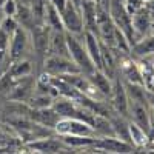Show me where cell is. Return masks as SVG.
<instances>
[{
	"label": "cell",
	"mask_w": 154,
	"mask_h": 154,
	"mask_svg": "<svg viewBox=\"0 0 154 154\" xmlns=\"http://www.w3.org/2000/svg\"><path fill=\"white\" fill-rule=\"evenodd\" d=\"M66 43H68V53H69V59L75 63V66L79 68V71L85 75H91L97 68L94 66V63L89 57L85 43L82 42L80 35H75L71 32H66Z\"/></svg>",
	"instance_id": "cell-1"
},
{
	"label": "cell",
	"mask_w": 154,
	"mask_h": 154,
	"mask_svg": "<svg viewBox=\"0 0 154 154\" xmlns=\"http://www.w3.org/2000/svg\"><path fill=\"white\" fill-rule=\"evenodd\" d=\"M109 17L112 23L116 25V28L120 32H123L130 45H133L137 40L134 34V28H133V19L130 12L125 9L122 0H111L109 2Z\"/></svg>",
	"instance_id": "cell-2"
},
{
	"label": "cell",
	"mask_w": 154,
	"mask_h": 154,
	"mask_svg": "<svg viewBox=\"0 0 154 154\" xmlns=\"http://www.w3.org/2000/svg\"><path fill=\"white\" fill-rule=\"evenodd\" d=\"M60 16H62V22H63V28H65L66 32H71L75 35H83L85 25H83L80 6L72 3L71 0H66L65 6L60 11Z\"/></svg>",
	"instance_id": "cell-3"
},
{
	"label": "cell",
	"mask_w": 154,
	"mask_h": 154,
	"mask_svg": "<svg viewBox=\"0 0 154 154\" xmlns=\"http://www.w3.org/2000/svg\"><path fill=\"white\" fill-rule=\"evenodd\" d=\"M54 131L59 136H97L89 123L72 117H60L54 126Z\"/></svg>",
	"instance_id": "cell-4"
},
{
	"label": "cell",
	"mask_w": 154,
	"mask_h": 154,
	"mask_svg": "<svg viewBox=\"0 0 154 154\" xmlns=\"http://www.w3.org/2000/svg\"><path fill=\"white\" fill-rule=\"evenodd\" d=\"M43 71L49 75H57V77L80 72L69 57H62L54 54H49L48 57L43 59Z\"/></svg>",
	"instance_id": "cell-5"
},
{
	"label": "cell",
	"mask_w": 154,
	"mask_h": 154,
	"mask_svg": "<svg viewBox=\"0 0 154 154\" xmlns=\"http://www.w3.org/2000/svg\"><path fill=\"white\" fill-rule=\"evenodd\" d=\"M29 42H31V35L28 29L17 26V29L12 32L9 40V63L25 59L29 48Z\"/></svg>",
	"instance_id": "cell-6"
},
{
	"label": "cell",
	"mask_w": 154,
	"mask_h": 154,
	"mask_svg": "<svg viewBox=\"0 0 154 154\" xmlns=\"http://www.w3.org/2000/svg\"><path fill=\"white\" fill-rule=\"evenodd\" d=\"M126 119L131 122L137 123L140 128L149 134L151 133V108L148 103H142V102H136L128 99V112Z\"/></svg>",
	"instance_id": "cell-7"
},
{
	"label": "cell",
	"mask_w": 154,
	"mask_h": 154,
	"mask_svg": "<svg viewBox=\"0 0 154 154\" xmlns=\"http://www.w3.org/2000/svg\"><path fill=\"white\" fill-rule=\"evenodd\" d=\"M97 151H105V152H131L134 146L125 140L116 137V136H100L96 139L93 146H89Z\"/></svg>",
	"instance_id": "cell-8"
},
{
	"label": "cell",
	"mask_w": 154,
	"mask_h": 154,
	"mask_svg": "<svg viewBox=\"0 0 154 154\" xmlns=\"http://www.w3.org/2000/svg\"><path fill=\"white\" fill-rule=\"evenodd\" d=\"M119 75L123 82L128 83H139L143 85V77H142V71L136 59L130 57H120L119 60Z\"/></svg>",
	"instance_id": "cell-9"
},
{
	"label": "cell",
	"mask_w": 154,
	"mask_h": 154,
	"mask_svg": "<svg viewBox=\"0 0 154 154\" xmlns=\"http://www.w3.org/2000/svg\"><path fill=\"white\" fill-rule=\"evenodd\" d=\"M111 103L114 111L125 116L126 117V112H128V94H126V89H125V83L120 79V75L117 74L114 77V83H112V93H111Z\"/></svg>",
	"instance_id": "cell-10"
},
{
	"label": "cell",
	"mask_w": 154,
	"mask_h": 154,
	"mask_svg": "<svg viewBox=\"0 0 154 154\" xmlns=\"http://www.w3.org/2000/svg\"><path fill=\"white\" fill-rule=\"evenodd\" d=\"M29 149H34L35 152H60L69 149L65 143H63L62 137H38L35 140H31L28 143Z\"/></svg>",
	"instance_id": "cell-11"
},
{
	"label": "cell",
	"mask_w": 154,
	"mask_h": 154,
	"mask_svg": "<svg viewBox=\"0 0 154 154\" xmlns=\"http://www.w3.org/2000/svg\"><path fill=\"white\" fill-rule=\"evenodd\" d=\"M131 19H133V28H134V34H136L137 40L140 37L152 32V19L149 16L146 6H143L142 9L134 12L131 16Z\"/></svg>",
	"instance_id": "cell-12"
},
{
	"label": "cell",
	"mask_w": 154,
	"mask_h": 154,
	"mask_svg": "<svg viewBox=\"0 0 154 154\" xmlns=\"http://www.w3.org/2000/svg\"><path fill=\"white\" fill-rule=\"evenodd\" d=\"M152 54H154V32L140 37L130 48V56L133 59H142Z\"/></svg>",
	"instance_id": "cell-13"
},
{
	"label": "cell",
	"mask_w": 154,
	"mask_h": 154,
	"mask_svg": "<svg viewBox=\"0 0 154 154\" xmlns=\"http://www.w3.org/2000/svg\"><path fill=\"white\" fill-rule=\"evenodd\" d=\"M83 43L86 46V51L91 57L94 66L102 71V62H100V38L97 34L91 31H83Z\"/></svg>",
	"instance_id": "cell-14"
},
{
	"label": "cell",
	"mask_w": 154,
	"mask_h": 154,
	"mask_svg": "<svg viewBox=\"0 0 154 154\" xmlns=\"http://www.w3.org/2000/svg\"><path fill=\"white\" fill-rule=\"evenodd\" d=\"M49 54L69 57L68 53V43H66V34L65 31H51L49 34Z\"/></svg>",
	"instance_id": "cell-15"
},
{
	"label": "cell",
	"mask_w": 154,
	"mask_h": 154,
	"mask_svg": "<svg viewBox=\"0 0 154 154\" xmlns=\"http://www.w3.org/2000/svg\"><path fill=\"white\" fill-rule=\"evenodd\" d=\"M31 119L34 122H37L38 125H42L43 128L54 130V126L59 122L60 116L53 109V106H49V108H42V109H32Z\"/></svg>",
	"instance_id": "cell-16"
},
{
	"label": "cell",
	"mask_w": 154,
	"mask_h": 154,
	"mask_svg": "<svg viewBox=\"0 0 154 154\" xmlns=\"http://www.w3.org/2000/svg\"><path fill=\"white\" fill-rule=\"evenodd\" d=\"M88 77H89V80H91V83L96 86V89H97V91L103 96L105 99L111 97L114 79L108 77L103 71H100V69H96L91 75H88Z\"/></svg>",
	"instance_id": "cell-17"
},
{
	"label": "cell",
	"mask_w": 154,
	"mask_h": 154,
	"mask_svg": "<svg viewBox=\"0 0 154 154\" xmlns=\"http://www.w3.org/2000/svg\"><path fill=\"white\" fill-rule=\"evenodd\" d=\"M43 25L51 29V31H65L63 28V22H62V16L60 11L46 0L45 3V12H43Z\"/></svg>",
	"instance_id": "cell-18"
},
{
	"label": "cell",
	"mask_w": 154,
	"mask_h": 154,
	"mask_svg": "<svg viewBox=\"0 0 154 154\" xmlns=\"http://www.w3.org/2000/svg\"><path fill=\"white\" fill-rule=\"evenodd\" d=\"M128 131H130V140H131V145L134 148H143V146H148L149 145V134L140 128L137 123L128 120Z\"/></svg>",
	"instance_id": "cell-19"
},
{
	"label": "cell",
	"mask_w": 154,
	"mask_h": 154,
	"mask_svg": "<svg viewBox=\"0 0 154 154\" xmlns=\"http://www.w3.org/2000/svg\"><path fill=\"white\" fill-rule=\"evenodd\" d=\"M5 72H8L12 79L19 80L22 77H29L32 74V65L28 59H20L16 62H11Z\"/></svg>",
	"instance_id": "cell-20"
},
{
	"label": "cell",
	"mask_w": 154,
	"mask_h": 154,
	"mask_svg": "<svg viewBox=\"0 0 154 154\" xmlns=\"http://www.w3.org/2000/svg\"><path fill=\"white\" fill-rule=\"evenodd\" d=\"M14 19L17 20L19 26H22L25 29H31L34 25H37L35 23V19H34V14H32V9L28 5H20L19 3Z\"/></svg>",
	"instance_id": "cell-21"
},
{
	"label": "cell",
	"mask_w": 154,
	"mask_h": 154,
	"mask_svg": "<svg viewBox=\"0 0 154 154\" xmlns=\"http://www.w3.org/2000/svg\"><path fill=\"white\" fill-rule=\"evenodd\" d=\"M9 40L11 35L0 28V75L9 66Z\"/></svg>",
	"instance_id": "cell-22"
},
{
	"label": "cell",
	"mask_w": 154,
	"mask_h": 154,
	"mask_svg": "<svg viewBox=\"0 0 154 154\" xmlns=\"http://www.w3.org/2000/svg\"><path fill=\"white\" fill-rule=\"evenodd\" d=\"M54 96L51 94H45V93H38V91H32L31 97L28 99L29 105L32 109H42V108H49L54 102Z\"/></svg>",
	"instance_id": "cell-23"
},
{
	"label": "cell",
	"mask_w": 154,
	"mask_h": 154,
	"mask_svg": "<svg viewBox=\"0 0 154 154\" xmlns=\"http://www.w3.org/2000/svg\"><path fill=\"white\" fill-rule=\"evenodd\" d=\"M122 2H123L125 9L130 12L131 16L134 14V12H137L139 9H142V8L145 6V2H143V0H122Z\"/></svg>",
	"instance_id": "cell-24"
},
{
	"label": "cell",
	"mask_w": 154,
	"mask_h": 154,
	"mask_svg": "<svg viewBox=\"0 0 154 154\" xmlns=\"http://www.w3.org/2000/svg\"><path fill=\"white\" fill-rule=\"evenodd\" d=\"M17 5H19L17 0H6V2L0 6V9H2L3 16L14 17V16H16V11H17Z\"/></svg>",
	"instance_id": "cell-25"
},
{
	"label": "cell",
	"mask_w": 154,
	"mask_h": 154,
	"mask_svg": "<svg viewBox=\"0 0 154 154\" xmlns=\"http://www.w3.org/2000/svg\"><path fill=\"white\" fill-rule=\"evenodd\" d=\"M143 85H145L146 91L149 94H154V71H151L146 75H143Z\"/></svg>",
	"instance_id": "cell-26"
},
{
	"label": "cell",
	"mask_w": 154,
	"mask_h": 154,
	"mask_svg": "<svg viewBox=\"0 0 154 154\" xmlns=\"http://www.w3.org/2000/svg\"><path fill=\"white\" fill-rule=\"evenodd\" d=\"M48 2H51L59 11H62L63 6H65V3H66V0H48Z\"/></svg>",
	"instance_id": "cell-27"
},
{
	"label": "cell",
	"mask_w": 154,
	"mask_h": 154,
	"mask_svg": "<svg viewBox=\"0 0 154 154\" xmlns=\"http://www.w3.org/2000/svg\"><path fill=\"white\" fill-rule=\"evenodd\" d=\"M145 6H146V9H148V12H149V16H151L152 22H154V0H149V2H148Z\"/></svg>",
	"instance_id": "cell-28"
},
{
	"label": "cell",
	"mask_w": 154,
	"mask_h": 154,
	"mask_svg": "<svg viewBox=\"0 0 154 154\" xmlns=\"http://www.w3.org/2000/svg\"><path fill=\"white\" fill-rule=\"evenodd\" d=\"M149 142H151V143H152V149H154V137H152V139H151V140H149Z\"/></svg>",
	"instance_id": "cell-29"
},
{
	"label": "cell",
	"mask_w": 154,
	"mask_h": 154,
	"mask_svg": "<svg viewBox=\"0 0 154 154\" xmlns=\"http://www.w3.org/2000/svg\"><path fill=\"white\" fill-rule=\"evenodd\" d=\"M5 2H6V0H0V6H2V5H3Z\"/></svg>",
	"instance_id": "cell-30"
},
{
	"label": "cell",
	"mask_w": 154,
	"mask_h": 154,
	"mask_svg": "<svg viewBox=\"0 0 154 154\" xmlns=\"http://www.w3.org/2000/svg\"><path fill=\"white\" fill-rule=\"evenodd\" d=\"M151 59H152V65H154V54H152V56H151Z\"/></svg>",
	"instance_id": "cell-31"
},
{
	"label": "cell",
	"mask_w": 154,
	"mask_h": 154,
	"mask_svg": "<svg viewBox=\"0 0 154 154\" xmlns=\"http://www.w3.org/2000/svg\"><path fill=\"white\" fill-rule=\"evenodd\" d=\"M143 2H145V5H146V3H148V2H149V0H143Z\"/></svg>",
	"instance_id": "cell-32"
}]
</instances>
